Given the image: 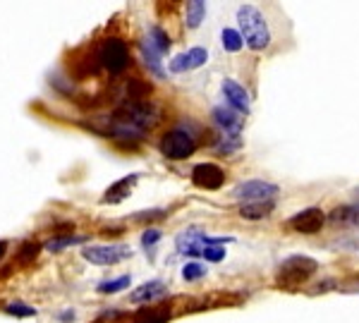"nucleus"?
<instances>
[{
  "mask_svg": "<svg viewBox=\"0 0 359 323\" xmlns=\"http://www.w3.org/2000/svg\"><path fill=\"white\" fill-rule=\"evenodd\" d=\"M132 256V249L127 245H91L84 249V258L96 266H115Z\"/></svg>",
  "mask_w": 359,
  "mask_h": 323,
  "instance_id": "obj_7",
  "label": "nucleus"
},
{
  "mask_svg": "<svg viewBox=\"0 0 359 323\" xmlns=\"http://www.w3.org/2000/svg\"><path fill=\"white\" fill-rule=\"evenodd\" d=\"M36 254H39V245H34V242H26V245H22L19 249V256L17 261L19 263H26V261H34Z\"/></svg>",
  "mask_w": 359,
  "mask_h": 323,
  "instance_id": "obj_24",
  "label": "nucleus"
},
{
  "mask_svg": "<svg viewBox=\"0 0 359 323\" xmlns=\"http://www.w3.org/2000/svg\"><path fill=\"white\" fill-rule=\"evenodd\" d=\"M228 242H232L230 237H209L204 233H197V230H184V233L177 235L175 247L177 254L182 256H199L211 263H218L225 258L223 245H228Z\"/></svg>",
  "mask_w": 359,
  "mask_h": 323,
  "instance_id": "obj_1",
  "label": "nucleus"
},
{
  "mask_svg": "<svg viewBox=\"0 0 359 323\" xmlns=\"http://www.w3.org/2000/svg\"><path fill=\"white\" fill-rule=\"evenodd\" d=\"M221 41H223V48L225 51H230V53H237L239 48H242V34L235 29H223L221 31Z\"/></svg>",
  "mask_w": 359,
  "mask_h": 323,
  "instance_id": "obj_19",
  "label": "nucleus"
},
{
  "mask_svg": "<svg viewBox=\"0 0 359 323\" xmlns=\"http://www.w3.org/2000/svg\"><path fill=\"white\" fill-rule=\"evenodd\" d=\"M221 89H223V96H225V101L230 103L232 110L249 113V94L242 84H237L235 79H225Z\"/></svg>",
  "mask_w": 359,
  "mask_h": 323,
  "instance_id": "obj_11",
  "label": "nucleus"
},
{
  "mask_svg": "<svg viewBox=\"0 0 359 323\" xmlns=\"http://www.w3.org/2000/svg\"><path fill=\"white\" fill-rule=\"evenodd\" d=\"M324 223H326V213L321 211V208H307V211H299L297 215H292V220H290L292 230H297V233H302V235L319 233V230L324 228Z\"/></svg>",
  "mask_w": 359,
  "mask_h": 323,
  "instance_id": "obj_9",
  "label": "nucleus"
},
{
  "mask_svg": "<svg viewBox=\"0 0 359 323\" xmlns=\"http://www.w3.org/2000/svg\"><path fill=\"white\" fill-rule=\"evenodd\" d=\"M99 60L111 74H120L129 67V48L122 39H106L99 46Z\"/></svg>",
  "mask_w": 359,
  "mask_h": 323,
  "instance_id": "obj_4",
  "label": "nucleus"
},
{
  "mask_svg": "<svg viewBox=\"0 0 359 323\" xmlns=\"http://www.w3.org/2000/svg\"><path fill=\"white\" fill-rule=\"evenodd\" d=\"M141 53H144V60H146V65H149L151 67V72L154 74H159V77H163V67H161V63H159V58H161V53L156 51L154 46H151V41L146 39L144 43H141Z\"/></svg>",
  "mask_w": 359,
  "mask_h": 323,
  "instance_id": "obj_16",
  "label": "nucleus"
},
{
  "mask_svg": "<svg viewBox=\"0 0 359 323\" xmlns=\"http://www.w3.org/2000/svg\"><path fill=\"white\" fill-rule=\"evenodd\" d=\"M237 22H239V31H242V41L247 43L252 51H264L271 43L269 24H266L264 15H261L254 5H242V8L237 10Z\"/></svg>",
  "mask_w": 359,
  "mask_h": 323,
  "instance_id": "obj_3",
  "label": "nucleus"
},
{
  "mask_svg": "<svg viewBox=\"0 0 359 323\" xmlns=\"http://www.w3.org/2000/svg\"><path fill=\"white\" fill-rule=\"evenodd\" d=\"M159 240H161V233H159V230H146V233L141 235V245H144L146 249H149V247H154Z\"/></svg>",
  "mask_w": 359,
  "mask_h": 323,
  "instance_id": "obj_25",
  "label": "nucleus"
},
{
  "mask_svg": "<svg viewBox=\"0 0 359 323\" xmlns=\"http://www.w3.org/2000/svg\"><path fill=\"white\" fill-rule=\"evenodd\" d=\"M273 206H276L273 201L242 204V206H239V215H242L244 220H261V218H266V215H271Z\"/></svg>",
  "mask_w": 359,
  "mask_h": 323,
  "instance_id": "obj_15",
  "label": "nucleus"
},
{
  "mask_svg": "<svg viewBox=\"0 0 359 323\" xmlns=\"http://www.w3.org/2000/svg\"><path fill=\"white\" fill-rule=\"evenodd\" d=\"M137 177L139 175L134 172V175L122 177V180H118L115 185L108 187L106 197H103V204H120L125 197H129V192H132V187H134V182H137Z\"/></svg>",
  "mask_w": 359,
  "mask_h": 323,
  "instance_id": "obj_13",
  "label": "nucleus"
},
{
  "mask_svg": "<svg viewBox=\"0 0 359 323\" xmlns=\"http://www.w3.org/2000/svg\"><path fill=\"white\" fill-rule=\"evenodd\" d=\"M81 242H86V237H72V235H67V237H56V240L48 242L46 249H48V251H60V249H65V247L81 245Z\"/></svg>",
  "mask_w": 359,
  "mask_h": 323,
  "instance_id": "obj_21",
  "label": "nucleus"
},
{
  "mask_svg": "<svg viewBox=\"0 0 359 323\" xmlns=\"http://www.w3.org/2000/svg\"><path fill=\"white\" fill-rule=\"evenodd\" d=\"M206 60H209V51L206 48H189V51L180 53V56H175L170 60V72H189V69H197L201 67Z\"/></svg>",
  "mask_w": 359,
  "mask_h": 323,
  "instance_id": "obj_10",
  "label": "nucleus"
},
{
  "mask_svg": "<svg viewBox=\"0 0 359 323\" xmlns=\"http://www.w3.org/2000/svg\"><path fill=\"white\" fill-rule=\"evenodd\" d=\"M58 319H60V321H70V319H74V311H67V314H60Z\"/></svg>",
  "mask_w": 359,
  "mask_h": 323,
  "instance_id": "obj_26",
  "label": "nucleus"
},
{
  "mask_svg": "<svg viewBox=\"0 0 359 323\" xmlns=\"http://www.w3.org/2000/svg\"><path fill=\"white\" fill-rule=\"evenodd\" d=\"M5 314L24 319V316H36V309H34V306H26V304H8V306H5Z\"/></svg>",
  "mask_w": 359,
  "mask_h": 323,
  "instance_id": "obj_22",
  "label": "nucleus"
},
{
  "mask_svg": "<svg viewBox=\"0 0 359 323\" xmlns=\"http://www.w3.org/2000/svg\"><path fill=\"white\" fill-rule=\"evenodd\" d=\"M214 120L218 122V125L225 129V134H230V137H237L239 129H242V120H239V115L232 110V108H225V106L216 108Z\"/></svg>",
  "mask_w": 359,
  "mask_h": 323,
  "instance_id": "obj_12",
  "label": "nucleus"
},
{
  "mask_svg": "<svg viewBox=\"0 0 359 323\" xmlns=\"http://www.w3.org/2000/svg\"><path fill=\"white\" fill-rule=\"evenodd\" d=\"M319 271V261L312 256L295 254L287 256L285 261L278 266V273H276V285L287 292H295L302 285H307L309 280L314 278V273Z\"/></svg>",
  "mask_w": 359,
  "mask_h": 323,
  "instance_id": "obj_2",
  "label": "nucleus"
},
{
  "mask_svg": "<svg viewBox=\"0 0 359 323\" xmlns=\"http://www.w3.org/2000/svg\"><path fill=\"white\" fill-rule=\"evenodd\" d=\"M129 285V276H120V278H113V280H103L99 283V292L101 295H113V292H120V290H125Z\"/></svg>",
  "mask_w": 359,
  "mask_h": 323,
  "instance_id": "obj_20",
  "label": "nucleus"
},
{
  "mask_svg": "<svg viewBox=\"0 0 359 323\" xmlns=\"http://www.w3.org/2000/svg\"><path fill=\"white\" fill-rule=\"evenodd\" d=\"M163 295H166V285H163L161 280H149V283L139 285V288L129 295V299L141 304V301H151L156 297H163Z\"/></svg>",
  "mask_w": 359,
  "mask_h": 323,
  "instance_id": "obj_14",
  "label": "nucleus"
},
{
  "mask_svg": "<svg viewBox=\"0 0 359 323\" xmlns=\"http://www.w3.org/2000/svg\"><path fill=\"white\" fill-rule=\"evenodd\" d=\"M149 41H151V46H154L159 53H168V48L173 46V43H170V36H168L166 31L161 29V26H151Z\"/></svg>",
  "mask_w": 359,
  "mask_h": 323,
  "instance_id": "obj_18",
  "label": "nucleus"
},
{
  "mask_svg": "<svg viewBox=\"0 0 359 323\" xmlns=\"http://www.w3.org/2000/svg\"><path fill=\"white\" fill-rule=\"evenodd\" d=\"M5 251H8V245H5V242H0V258L5 256Z\"/></svg>",
  "mask_w": 359,
  "mask_h": 323,
  "instance_id": "obj_27",
  "label": "nucleus"
},
{
  "mask_svg": "<svg viewBox=\"0 0 359 323\" xmlns=\"http://www.w3.org/2000/svg\"><path fill=\"white\" fill-rule=\"evenodd\" d=\"M204 15H206V3H201V0L187 3V26L189 29H197L201 24V19H204Z\"/></svg>",
  "mask_w": 359,
  "mask_h": 323,
  "instance_id": "obj_17",
  "label": "nucleus"
},
{
  "mask_svg": "<svg viewBox=\"0 0 359 323\" xmlns=\"http://www.w3.org/2000/svg\"><path fill=\"white\" fill-rule=\"evenodd\" d=\"M192 182L201 190H218L225 182V172L216 163H199L192 168Z\"/></svg>",
  "mask_w": 359,
  "mask_h": 323,
  "instance_id": "obj_8",
  "label": "nucleus"
},
{
  "mask_svg": "<svg viewBox=\"0 0 359 323\" xmlns=\"http://www.w3.org/2000/svg\"><path fill=\"white\" fill-rule=\"evenodd\" d=\"M276 194H278V187L271 185V182L264 180H247L239 182V185L232 190V197L242 204H257V201H273Z\"/></svg>",
  "mask_w": 359,
  "mask_h": 323,
  "instance_id": "obj_6",
  "label": "nucleus"
},
{
  "mask_svg": "<svg viewBox=\"0 0 359 323\" xmlns=\"http://www.w3.org/2000/svg\"><path fill=\"white\" fill-rule=\"evenodd\" d=\"M197 149V142L189 132L184 129H170L166 137L161 139V154L166 156L168 160H184L194 154Z\"/></svg>",
  "mask_w": 359,
  "mask_h": 323,
  "instance_id": "obj_5",
  "label": "nucleus"
},
{
  "mask_svg": "<svg viewBox=\"0 0 359 323\" xmlns=\"http://www.w3.org/2000/svg\"><path fill=\"white\" fill-rule=\"evenodd\" d=\"M204 276H206V266H201V263H187V266L182 268L184 280H199Z\"/></svg>",
  "mask_w": 359,
  "mask_h": 323,
  "instance_id": "obj_23",
  "label": "nucleus"
}]
</instances>
